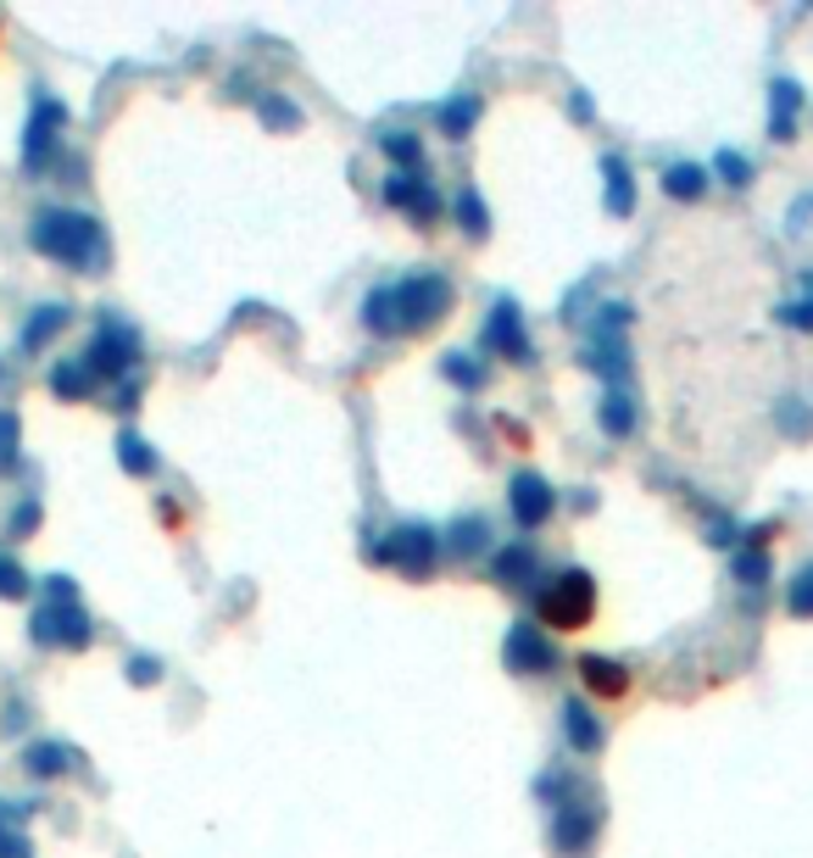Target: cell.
I'll use <instances>...</instances> for the list:
<instances>
[{
  "label": "cell",
  "instance_id": "cell-29",
  "mask_svg": "<svg viewBox=\"0 0 813 858\" xmlns=\"http://www.w3.org/2000/svg\"><path fill=\"white\" fill-rule=\"evenodd\" d=\"M713 174L725 179L730 190H747V185H752V162H747L741 151H730V145H725V151L713 156Z\"/></svg>",
  "mask_w": 813,
  "mask_h": 858
},
{
  "label": "cell",
  "instance_id": "cell-39",
  "mask_svg": "<svg viewBox=\"0 0 813 858\" xmlns=\"http://www.w3.org/2000/svg\"><path fill=\"white\" fill-rule=\"evenodd\" d=\"M569 112H574L580 123H591V118H596V107H591V96H574V101H569Z\"/></svg>",
  "mask_w": 813,
  "mask_h": 858
},
{
  "label": "cell",
  "instance_id": "cell-2",
  "mask_svg": "<svg viewBox=\"0 0 813 858\" xmlns=\"http://www.w3.org/2000/svg\"><path fill=\"white\" fill-rule=\"evenodd\" d=\"M29 245L51 263H67V268H84V274H101L107 268V229L96 212H78V207H40L29 218Z\"/></svg>",
  "mask_w": 813,
  "mask_h": 858
},
{
  "label": "cell",
  "instance_id": "cell-40",
  "mask_svg": "<svg viewBox=\"0 0 813 858\" xmlns=\"http://www.w3.org/2000/svg\"><path fill=\"white\" fill-rule=\"evenodd\" d=\"M156 513H162V525H173V530H178V525H185V513H178V507H173V502H162V507H156Z\"/></svg>",
  "mask_w": 813,
  "mask_h": 858
},
{
  "label": "cell",
  "instance_id": "cell-6",
  "mask_svg": "<svg viewBox=\"0 0 813 858\" xmlns=\"http://www.w3.org/2000/svg\"><path fill=\"white\" fill-rule=\"evenodd\" d=\"M369 558L385 563V569H396V574H407V580H429L435 563H440L446 552H440V530H429V525H402V530H391Z\"/></svg>",
  "mask_w": 813,
  "mask_h": 858
},
{
  "label": "cell",
  "instance_id": "cell-19",
  "mask_svg": "<svg viewBox=\"0 0 813 858\" xmlns=\"http://www.w3.org/2000/svg\"><path fill=\"white\" fill-rule=\"evenodd\" d=\"M602 179H607V212L613 218H629L636 212V174H629V162L618 151L602 156Z\"/></svg>",
  "mask_w": 813,
  "mask_h": 858
},
{
  "label": "cell",
  "instance_id": "cell-27",
  "mask_svg": "<svg viewBox=\"0 0 813 858\" xmlns=\"http://www.w3.org/2000/svg\"><path fill=\"white\" fill-rule=\"evenodd\" d=\"M118 463H123V474H134V480L156 474V452H151V441L134 436V429H123V436H118Z\"/></svg>",
  "mask_w": 813,
  "mask_h": 858
},
{
  "label": "cell",
  "instance_id": "cell-7",
  "mask_svg": "<svg viewBox=\"0 0 813 858\" xmlns=\"http://www.w3.org/2000/svg\"><path fill=\"white\" fill-rule=\"evenodd\" d=\"M62 129H67V107L56 96H34V112H29V129H23V174H45V167L56 162Z\"/></svg>",
  "mask_w": 813,
  "mask_h": 858
},
{
  "label": "cell",
  "instance_id": "cell-4",
  "mask_svg": "<svg viewBox=\"0 0 813 858\" xmlns=\"http://www.w3.org/2000/svg\"><path fill=\"white\" fill-rule=\"evenodd\" d=\"M140 352H145L140 329H134L129 318L107 312V318L96 323V334H89V346H84L78 358H84V369L96 374V380H118V374H129V369L140 363Z\"/></svg>",
  "mask_w": 813,
  "mask_h": 858
},
{
  "label": "cell",
  "instance_id": "cell-23",
  "mask_svg": "<svg viewBox=\"0 0 813 858\" xmlns=\"http://www.w3.org/2000/svg\"><path fill=\"white\" fill-rule=\"evenodd\" d=\"M663 196H674V201H702V196H707V167H696V162H669V167H663Z\"/></svg>",
  "mask_w": 813,
  "mask_h": 858
},
{
  "label": "cell",
  "instance_id": "cell-14",
  "mask_svg": "<svg viewBox=\"0 0 813 858\" xmlns=\"http://www.w3.org/2000/svg\"><path fill=\"white\" fill-rule=\"evenodd\" d=\"M67 323H73V307H67V301H45V307H34V312L23 318V329H18V346L34 358V352H45V346H51V340H56Z\"/></svg>",
  "mask_w": 813,
  "mask_h": 858
},
{
  "label": "cell",
  "instance_id": "cell-5",
  "mask_svg": "<svg viewBox=\"0 0 813 858\" xmlns=\"http://www.w3.org/2000/svg\"><path fill=\"white\" fill-rule=\"evenodd\" d=\"M29 636H34L40 647L84 652L89 641H96V625H89V614H84L78 596H45V603L34 608V619H29Z\"/></svg>",
  "mask_w": 813,
  "mask_h": 858
},
{
  "label": "cell",
  "instance_id": "cell-13",
  "mask_svg": "<svg viewBox=\"0 0 813 858\" xmlns=\"http://www.w3.org/2000/svg\"><path fill=\"white\" fill-rule=\"evenodd\" d=\"M440 552L446 558H485L491 552V519L485 513H463L440 530Z\"/></svg>",
  "mask_w": 813,
  "mask_h": 858
},
{
  "label": "cell",
  "instance_id": "cell-37",
  "mask_svg": "<svg viewBox=\"0 0 813 858\" xmlns=\"http://www.w3.org/2000/svg\"><path fill=\"white\" fill-rule=\"evenodd\" d=\"M34 530H40V502L29 496V502H18V513H12L7 536H12V541H23V536H34Z\"/></svg>",
  "mask_w": 813,
  "mask_h": 858
},
{
  "label": "cell",
  "instance_id": "cell-10",
  "mask_svg": "<svg viewBox=\"0 0 813 858\" xmlns=\"http://www.w3.org/2000/svg\"><path fill=\"white\" fill-rule=\"evenodd\" d=\"M380 201H385V207H396V212H413V223H418V229H435V218H440V196L429 190V179L402 174V167H391V174H385Z\"/></svg>",
  "mask_w": 813,
  "mask_h": 858
},
{
  "label": "cell",
  "instance_id": "cell-41",
  "mask_svg": "<svg viewBox=\"0 0 813 858\" xmlns=\"http://www.w3.org/2000/svg\"><path fill=\"white\" fill-rule=\"evenodd\" d=\"M0 391H7V369H0Z\"/></svg>",
  "mask_w": 813,
  "mask_h": 858
},
{
  "label": "cell",
  "instance_id": "cell-1",
  "mask_svg": "<svg viewBox=\"0 0 813 858\" xmlns=\"http://www.w3.org/2000/svg\"><path fill=\"white\" fill-rule=\"evenodd\" d=\"M451 301H458V290H451L446 274H402V279H385L363 296V329L380 340L424 334V329L451 318Z\"/></svg>",
  "mask_w": 813,
  "mask_h": 858
},
{
  "label": "cell",
  "instance_id": "cell-16",
  "mask_svg": "<svg viewBox=\"0 0 813 858\" xmlns=\"http://www.w3.org/2000/svg\"><path fill=\"white\" fill-rule=\"evenodd\" d=\"M563 736H569V747H574L580 758H596V752H602V741H607L602 719H596V714H591V703H580V697H569V703H563Z\"/></svg>",
  "mask_w": 813,
  "mask_h": 858
},
{
  "label": "cell",
  "instance_id": "cell-17",
  "mask_svg": "<svg viewBox=\"0 0 813 858\" xmlns=\"http://www.w3.org/2000/svg\"><path fill=\"white\" fill-rule=\"evenodd\" d=\"M480 112H485V101H480L474 90H458L451 101H440V107H435V123H440V134H446V140H469V134H474V123H480Z\"/></svg>",
  "mask_w": 813,
  "mask_h": 858
},
{
  "label": "cell",
  "instance_id": "cell-24",
  "mask_svg": "<svg viewBox=\"0 0 813 858\" xmlns=\"http://www.w3.org/2000/svg\"><path fill=\"white\" fill-rule=\"evenodd\" d=\"M451 218L463 223L469 240H485V234H491V207H485L480 185H463V190H458V201H451Z\"/></svg>",
  "mask_w": 813,
  "mask_h": 858
},
{
  "label": "cell",
  "instance_id": "cell-28",
  "mask_svg": "<svg viewBox=\"0 0 813 858\" xmlns=\"http://www.w3.org/2000/svg\"><path fill=\"white\" fill-rule=\"evenodd\" d=\"M440 374L458 385V391H485V363H474L469 352H446L440 358Z\"/></svg>",
  "mask_w": 813,
  "mask_h": 858
},
{
  "label": "cell",
  "instance_id": "cell-9",
  "mask_svg": "<svg viewBox=\"0 0 813 858\" xmlns=\"http://www.w3.org/2000/svg\"><path fill=\"white\" fill-rule=\"evenodd\" d=\"M502 663H507L513 674H552V669H558V652H552L547 636H540V625L513 619V625H507V641H502Z\"/></svg>",
  "mask_w": 813,
  "mask_h": 858
},
{
  "label": "cell",
  "instance_id": "cell-33",
  "mask_svg": "<svg viewBox=\"0 0 813 858\" xmlns=\"http://www.w3.org/2000/svg\"><path fill=\"white\" fill-rule=\"evenodd\" d=\"M256 118L274 123V129H296V123H301V112H296L285 96H262V101H256Z\"/></svg>",
  "mask_w": 813,
  "mask_h": 858
},
{
  "label": "cell",
  "instance_id": "cell-35",
  "mask_svg": "<svg viewBox=\"0 0 813 858\" xmlns=\"http://www.w3.org/2000/svg\"><path fill=\"white\" fill-rule=\"evenodd\" d=\"M774 318H780L785 329H802V334H813V290H807L802 301H785V307H780Z\"/></svg>",
  "mask_w": 813,
  "mask_h": 858
},
{
  "label": "cell",
  "instance_id": "cell-20",
  "mask_svg": "<svg viewBox=\"0 0 813 858\" xmlns=\"http://www.w3.org/2000/svg\"><path fill=\"white\" fill-rule=\"evenodd\" d=\"M535 569H540V558H535V547H529V541L491 552V574H496L502 585H529V580H535Z\"/></svg>",
  "mask_w": 813,
  "mask_h": 858
},
{
  "label": "cell",
  "instance_id": "cell-25",
  "mask_svg": "<svg viewBox=\"0 0 813 858\" xmlns=\"http://www.w3.org/2000/svg\"><path fill=\"white\" fill-rule=\"evenodd\" d=\"M51 391H56V402H84L89 391H96V374L84 369V358H62L51 369Z\"/></svg>",
  "mask_w": 813,
  "mask_h": 858
},
{
  "label": "cell",
  "instance_id": "cell-38",
  "mask_svg": "<svg viewBox=\"0 0 813 858\" xmlns=\"http://www.w3.org/2000/svg\"><path fill=\"white\" fill-rule=\"evenodd\" d=\"M156 674H162V663H156V658H145V652H140V658H129V680H134V685H156Z\"/></svg>",
  "mask_w": 813,
  "mask_h": 858
},
{
  "label": "cell",
  "instance_id": "cell-31",
  "mask_svg": "<svg viewBox=\"0 0 813 858\" xmlns=\"http://www.w3.org/2000/svg\"><path fill=\"white\" fill-rule=\"evenodd\" d=\"M0 596H7V603H23L29 596V569L12 552H0Z\"/></svg>",
  "mask_w": 813,
  "mask_h": 858
},
{
  "label": "cell",
  "instance_id": "cell-30",
  "mask_svg": "<svg viewBox=\"0 0 813 858\" xmlns=\"http://www.w3.org/2000/svg\"><path fill=\"white\" fill-rule=\"evenodd\" d=\"M785 608H791V619H813V563H802V569L791 574Z\"/></svg>",
  "mask_w": 813,
  "mask_h": 858
},
{
  "label": "cell",
  "instance_id": "cell-15",
  "mask_svg": "<svg viewBox=\"0 0 813 858\" xmlns=\"http://www.w3.org/2000/svg\"><path fill=\"white\" fill-rule=\"evenodd\" d=\"M574 669H580V680H585V692H591V697H602V703H618V697L629 692V669H624V663H613V658L585 652Z\"/></svg>",
  "mask_w": 813,
  "mask_h": 858
},
{
  "label": "cell",
  "instance_id": "cell-34",
  "mask_svg": "<svg viewBox=\"0 0 813 858\" xmlns=\"http://www.w3.org/2000/svg\"><path fill=\"white\" fill-rule=\"evenodd\" d=\"M736 580L758 591V585L769 580V558H763V552H736Z\"/></svg>",
  "mask_w": 813,
  "mask_h": 858
},
{
  "label": "cell",
  "instance_id": "cell-12",
  "mask_svg": "<svg viewBox=\"0 0 813 858\" xmlns=\"http://www.w3.org/2000/svg\"><path fill=\"white\" fill-rule=\"evenodd\" d=\"M596 831H602V809L569 803V809H558V820H552V847L569 853V858H580V853H591Z\"/></svg>",
  "mask_w": 813,
  "mask_h": 858
},
{
  "label": "cell",
  "instance_id": "cell-36",
  "mask_svg": "<svg viewBox=\"0 0 813 858\" xmlns=\"http://www.w3.org/2000/svg\"><path fill=\"white\" fill-rule=\"evenodd\" d=\"M0 858H29V842L12 825V809H0Z\"/></svg>",
  "mask_w": 813,
  "mask_h": 858
},
{
  "label": "cell",
  "instance_id": "cell-22",
  "mask_svg": "<svg viewBox=\"0 0 813 858\" xmlns=\"http://www.w3.org/2000/svg\"><path fill=\"white\" fill-rule=\"evenodd\" d=\"M596 424H602V436H613V441L636 436V402H629V391H607L602 407H596Z\"/></svg>",
  "mask_w": 813,
  "mask_h": 858
},
{
  "label": "cell",
  "instance_id": "cell-3",
  "mask_svg": "<svg viewBox=\"0 0 813 858\" xmlns=\"http://www.w3.org/2000/svg\"><path fill=\"white\" fill-rule=\"evenodd\" d=\"M596 614V585L585 569H563L552 585L535 591V625L547 630H585Z\"/></svg>",
  "mask_w": 813,
  "mask_h": 858
},
{
  "label": "cell",
  "instance_id": "cell-26",
  "mask_svg": "<svg viewBox=\"0 0 813 858\" xmlns=\"http://www.w3.org/2000/svg\"><path fill=\"white\" fill-rule=\"evenodd\" d=\"M380 151L402 167V174H418V167H424V140H418L413 129H391V134H380Z\"/></svg>",
  "mask_w": 813,
  "mask_h": 858
},
{
  "label": "cell",
  "instance_id": "cell-21",
  "mask_svg": "<svg viewBox=\"0 0 813 858\" xmlns=\"http://www.w3.org/2000/svg\"><path fill=\"white\" fill-rule=\"evenodd\" d=\"M23 769H29L34 781H56V776H67V769H73V752L62 741H29L23 747Z\"/></svg>",
  "mask_w": 813,
  "mask_h": 858
},
{
  "label": "cell",
  "instance_id": "cell-8",
  "mask_svg": "<svg viewBox=\"0 0 813 858\" xmlns=\"http://www.w3.org/2000/svg\"><path fill=\"white\" fill-rule=\"evenodd\" d=\"M480 346H485L491 358H507V363H535V346H529V334H524V312H518V301L502 296V301L485 312Z\"/></svg>",
  "mask_w": 813,
  "mask_h": 858
},
{
  "label": "cell",
  "instance_id": "cell-32",
  "mask_svg": "<svg viewBox=\"0 0 813 858\" xmlns=\"http://www.w3.org/2000/svg\"><path fill=\"white\" fill-rule=\"evenodd\" d=\"M18 441H23V424L12 407H0V469H12L18 463Z\"/></svg>",
  "mask_w": 813,
  "mask_h": 858
},
{
  "label": "cell",
  "instance_id": "cell-11",
  "mask_svg": "<svg viewBox=\"0 0 813 858\" xmlns=\"http://www.w3.org/2000/svg\"><path fill=\"white\" fill-rule=\"evenodd\" d=\"M552 507H558V491L540 480V474H513V485H507V513H513V525L529 536V530H540L552 519Z\"/></svg>",
  "mask_w": 813,
  "mask_h": 858
},
{
  "label": "cell",
  "instance_id": "cell-18",
  "mask_svg": "<svg viewBox=\"0 0 813 858\" xmlns=\"http://www.w3.org/2000/svg\"><path fill=\"white\" fill-rule=\"evenodd\" d=\"M796 112H802V84L774 78V90H769V134H774L780 145L796 140Z\"/></svg>",
  "mask_w": 813,
  "mask_h": 858
}]
</instances>
